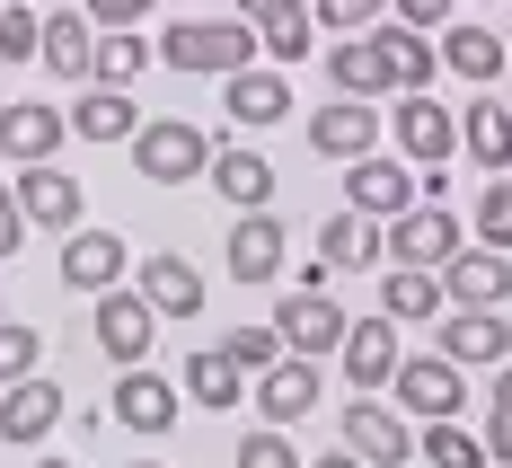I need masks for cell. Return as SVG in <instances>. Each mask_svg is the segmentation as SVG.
Segmentation results:
<instances>
[{
    "mask_svg": "<svg viewBox=\"0 0 512 468\" xmlns=\"http://www.w3.org/2000/svg\"><path fill=\"white\" fill-rule=\"evenodd\" d=\"M159 62L195 71V80H230V71L256 62V27L248 18H168L159 27Z\"/></svg>",
    "mask_w": 512,
    "mask_h": 468,
    "instance_id": "6da1fadb",
    "label": "cell"
},
{
    "mask_svg": "<svg viewBox=\"0 0 512 468\" xmlns=\"http://www.w3.org/2000/svg\"><path fill=\"white\" fill-rule=\"evenodd\" d=\"M124 151H133V177H142V186H195L212 168V133H195L186 115H159V124H142Z\"/></svg>",
    "mask_w": 512,
    "mask_h": 468,
    "instance_id": "7a4b0ae2",
    "label": "cell"
},
{
    "mask_svg": "<svg viewBox=\"0 0 512 468\" xmlns=\"http://www.w3.org/2000/svg\"><path fill=\"white\" fill-rule=\"evenodd\" d=\"M389 142H398V159H407L415 177H442V168L460 159V115L433 98V89H424V98H398L389 106Z\"/></svg>",
    "mask_w": 512,
    "mask_h": 468,
    "instance_id": "3957f363",
    "label": "cell"
},
{
    "mask_svg": "<svg viewBox=\"0 0 512 468\" xmlns=\"http://www.w3.org/2000/svg\"><path fill=\"white\" fill-rule=\"evenodd\" d=\"M89 336H98V354L115 371H142V363H151V345H159V310L133 292V283H115V292L89 301Z\"/></svg>",
    "mask_w": 512,
    "mask_h": 468,
    "instance_id": "277c9868",
    "label": "cell"
},
{
    "mask_svg": "<svg viewBox=\"0 0 512 468\" xmlns=\"http://www.w3.org/2000/svg\"><path fill=\"white\" fill-rule=\"evenodd\" d=\"M468 248V221L451 204H415L389 221V265H415V274H442V265Z\"/></svg>",
    "mask_w": 512,
    "mask_h": 468,
    "instance_id": "5b68a950",
    "label": "cell"
},
{
    "mask_svg": "<svg viewBox=\"0 0 512 468\" xmlns=\"http://www.w3.org/2000/svg\"><path fill=\"white\" fill-rule=\"evenodd\" d=\"M389 389H398V416H424V424L468 416V371L451 363V354H407Z\"/></svg>",
    "mask_w": 512,
    "mask_h": 468,
    "instance_id": "8992f818",
    "label": "cell"
},
{
    "mask_svg": "<svg viewBox=\"0 0 512 468\" xmlns=\"http://www.w3.org/2000/svg\"><path fill=\"white\" fill-rule=\"evenodd\" d=\"M336 451H354L362 468H407L415 460V424L398 407H380V398H354L336 416Z\"/></svg>",
    "mask_w": 512,
    "mask_h": 468,
    "instance_id": "52a82bcc",
    "label": "cell"
},
{
    "mask_svg": "<svg viewBox=\"0 0 512 468\" xmlns=\"http://www.w3.org/2000/svg\"><path fill=\"white\" fill-rule=\"evenodd\" d=\"M124 274H133V248H124L115 230H98V221H89V230H71V239H62V265H53V283H62V292H80V301L115 292Z\"/></svg>",
    "mask_w": 512,
    "mask_h": 468,
    "instance_id": "ba28073f",
    "label": "cell"
},
{
    "mask_svg": "<svg viewBox=\"0 0 512 468\" xmlns=\"http://www.w3.org/2000/svg\"><path fill=\"white\" fill-rule=\"evenodd\" d=\"M265 327L283 336V354H309V363H318V354H345V327H354V318L336 310L327 292H301V283H292V292L274 301V318H265Z\"/></svg>",
    "mask_w": 512,
    "mask_h": 468,
    "instance_id": "9c48e42d",
    "label": "cell"
},
{
    "mask_svg": "<svg viewBox=\"0 0 512 468\" xmlns=\"http://www.w3.org/2000/svg\"><path fill=\"white\" fill-rule=\"evenodd\" d=\"M345 212H362V221H398V212H415V168L398 151H371L345 168Z\"/></svg>",
    "mask_w": 512,
    "mask_h": 468,
    "instance_id": "30bf717a",
    "label": "cell"
},
{
    "mask_svg": "<svg viewBox=\"0 0 512 468\" xmlns=\"http://www.w3.org/2000/svg\"><path fill=\"white\" fill-rule=\"evenodd\" d=\"M177 407H186V389H177V380H159V371H115V398H106V416L124 424V433H177Z\"/></svg>",
    "mask_w": 512,
    "mask_h": 468,
    "instance_id": "8fae6325",
    "label": "cell"
},
{
    "mask_svg": "<svg viewBox=\"0 0 512 468\" xmlns=\"http://www.w3.org/2000/svg\"><path fill=\"white\" fill-rule=\"evenodd\" d=\"M371 62H380V80H389V106H398V98H424V89H433V71H442V45L389 18V27H371Z\"/></svg>",
    "mask_w": 512,
    "mask_h": 468,
    "instance_id": "7c38bea8",
    "label": "cell"
},
{
    "mask_svg": "<svg viewBox=\"0 0 512 468\" xmlns=\"http://www.w3.org/2000/svg\"><path fill=\"white\" fill-rule=\"evenodd\" d=\"M133 292L159 310V327H186V318H204V274H195V257H177V248H159V257L133 265Z\"/></svg>",
    "mask_w": 512,
    "mask_h": 468,
    "instance_id": "4fadbf2b",
    "label": "cell"
},
{
    "mask_svg": "<svg viewBox=\"0 0 512 468\" xmlns=\"http://www.w3.org/2000/svg\"><path fill=\"white\" fill-rule=\"evenodd\" d=\"M62 142H71L62 106H45V98H9L0 106V159H9V168H53Z\"/></svg>",
    "mask_w": 512,
    "mask_h": 468,
    "instance_id": "5bb4252c",
    "label": "cell"
},
{
    "mask_svg": "<svg viewBox=\"0 0 512 468\" xmlns=\"http://www.w3.org/2000/svg\"><path fill=\"white\" fill-rule=\"evenodd\" d=\"M301 133H309L318 159H345V168H354V159H371V142H380L389 124H380V106H362V98H327V106H309Z\"/></svg>",
    "mask_w": 512,
    "mask_h": 468,
    "instance_id": "9a60e30c",
    "label": "cell"
},
{
    "mask_svg": "<svg viewBox=\"0 0 512 468\" xmlns=\"http://www.w3.org/2000/svg\"><path fill=\"white\" fill-rule=\"evenodd\" d=\"M221 248H230V283H274L283 257H292V230H283L274 212H230Z\"/></svg>",
    "mask_w": 512,
    "mask_h": 468,
    "instance_id": "2e32d148",
    "label": "cell"
},
{
    "mask_svg": "<svg viewBox=\"0 0 512 468\" xmlns=\"http://www.w3.org/2000/svg\"><path fill=\"white\" fill-rule=\"evenodd\" d=\"M62 407H71V398H62V380H45V371L18 380V389H0V442H9V451H45Z\"/></svg>",
    "mask_w": 512,
    "mask_h": 468,
    "instance_id": "e0dca14e",
    "label": "cell"
},
{
    "mask_svg": "<svg viewBox=\"0 0 512 468\" xmlns=\"http://www.w3.org/2000/svg\"><path fill=\"white\" fill-rule=\"evenodd\" d=\"M221 115H230L239 133H274V124L292 115V80H283L274 62H248V71L221 80Z\"/></svg>",
    "mask_w": 512,
    "mask_h": 468,
    "instance_id": "ac0fdd59",
    "label": "cell"
},
{
    "mask_svg": "<svg viewBox=\"0 0 512 468\" xmlns=\"http://www.w3.org/2000/svg\"><path fill=\"white\" fill-rule=\"evenodd\" d=\"M80 204H89V186L53 159V168H18V212H27V230H80Z\"/></svg>",
    "mask_w": 512,
    "mask_h": 468,
    "instance_id": "d6986e66",
    "label": "cell"
},
{
    "mask_svg": "<svg viewBox=\"0 0 512 468\" xmlns=\"http://www.w3.org/2000/svg\"><path fill=\"white\" fill-rule=\"evenodd\" d=\"M336 363H345V380H354L362 398H380V389L398 380V363H407V345H398V318H354Z\"/></svg>",
    "mask_w": 512,
    "mask_h": 468,
    "instance_id": "ffe728a7",
    "label": "cell"
},
{
    "mask_svg": "<svg viewBox=\"0 0 512 468\" xmlns=\"http://www.w3.org/2000/svg\"><path fill=\"white\" fill-rule=\"evenodd\" d=\"M512 301V257L495 248H460L442 265V310H504Z\"/></svg>",
    "mask_w": 512,
    "mask_h": 468,
    "instance_id": "44dd1931",
    "label": "cell"
},
{
    "mask_svg": "<svg viewBox=\"0 0 512 468\" xmlns=\"http://www.w3.org/2000/svg\"><path fill=\"white\" fill-rule=\"evenodd\" d=\"M433 354H451L460 371L512 363V318L504 310H442V345H433Z\"/></svg>",
    "mask_w": 512,
    "mask_h": 468,
    "instance_id": "7402d4cb",
    "label": "cell"
},
{
    "mask_svg": "<svg viewBox=\"0 0 512 468\" xmlns=\"http://www.w3.org/2000/svg\"><path fill=\"white\" fill-rule=\"evenodd\" d=\"M204 186H212L230 212H265V204H274V159L248 151V142H230V151H212Z\"/></svg>",
    "mask_w": 512,
    "mask_h": 468,
    "instance_id": "603a6c76",
    "label": "cell"
},
{
    "mask_svg": "<svg viewBox=\"0 0 512 468\" xmlns=\"http://www.w3.org/2000/svg\"><path fill=\"white\" fill-rule=\"evenodd\" d=\"M380 257H389V221H362V212H327L318 221V265L327 274H362Z\"/></svg>",
    "mask_w": 512,
    "mask_h": 468,
    "instance_id": "cb8c5ba5",
    "label": "cell"
},
{
    "mask_svg": "<svg viewBox=\"0 0 512 468\" xmlns=\"http://www.w3.org/2000/svg\"><path fill=\"white\" fill-rule=\"evenodd\" d=\"M248 407H256L265 424H292V416H309V407H318V363H309V354H283L274 371H256Z\"/></svg>",
    "mask_w": 512,
    "mask_h": 468,
    "instance_id": "d4e9b609",
    "label": "cell"
},
{
    "mask_svg": "<svg viewBox=\"0 0 512 468\" xmlns=\"http://www.w3.org/2000/svg\"><path fill=\"white\" fill-rule=\"evenodd\" d=\"M442 71H460L468 89H495V80L512 71V45L495 36V27H468V18H451V27H442Z\"/></svg>",
    "mask_w": 512,
    "mask_h": 468,
    "instance_id": "484cf974",
    "label": "cell"
},
{
    "mask_svg": "<svg viewBox=\"0 0 512 468\" xmlns=\"http://www.w3.org/2000/svg\"><path fill=\"white\" fill-rule=\"evenodd\" d=\"M36 62H45L53 80H80V89H89L98 27H89V9H80V0H71V9H45V53H36Z\"/></svg>",
    "mask_w": 512,
    "mask_h": 468,
    "instance_id": "4316f807",
    "label": "cell"
},
{
    "mask_svg": "<svg viewBox=\"0 0 512 468\" xmlns=\"http://www.w3.org/2000/svg\"><path fill=\"white\" fill-rule=\"evenodd\" d=\"M62 124H71V142H133L142 106H133V89H80L62 106Z\"/></svg>",
    "mask_w": 512,
    "mask_h": 468,
    "instance_id": "83f0119b",
    "label": "cell"
},
{
    "mask_svg": "<svg viewBox=\"0 0 512 468\" xmlns=\"http://www.w3.org/2000/svg\"><path fill=\"white\" fill-rule=\"evenodd\" d=\"M177 389H186V398H195V407H204V416H230V407H248V371L230 363V354H221V345H195V354H186V380H177Z\"/></svg>",
    "mask_w": 512,
    "mask_h": 468,
    "instance_id": "f1b7e54d",
    "label": "cell"
},
{
    "mask_svg": "<svg viewBox=\"0 0 512 468\" xmlns=\"http://www.w3.org/2000/svg\"><path fill=\"white\" fill-rule=\"evenodd\" d=\"M460 151L486 159L495 177H512V106L495 98V89H477V98L460 106Z\"/></svg>",
    "mask_w": 512,
    "mask_h": 468,
    "instance_id": "f546056e",
    "label": "cell"
},
{
    "mask_svg": "<svg viewBox=\"0 0 512 468\" xmlns=\"http://www.w3.org/2000/svg\"><path fill=\"white\" fill-rule=\"evenodd\" d=\"M309 53H318V9H301V0L256 27V62H274V71H283V62H309Z\"/></svg>",
    "mask_w": 512,
    "mask_h": 468,
    "instance_id": "4dcf8cb0",
    "label": "cell"
},
{
    "mask_svg": "<svg viewBox=\"0 0 512 468\" xmlns=\"http://www.w3.org/2000/svg\"><path fill=\"white\" fill-rule=\"evenodd\" d=\"M380 318H398V327H415V318H442V274L389 265V274H380Z\"/></svg>",
    "mask_w": 512,
    "mask_h": 468,
    "instance_id": "1f68e13d",
    "label": "cell"
},
{
    "mask_svg": "<svg viewBox=\"0 0 512 468\" xmlns=\"http://www.w3.org/2000/svg\"><path fill=\"white\" fill-rule=\"evenodd\" d=\"M159 62L151 36H98V62H89V89H133L142 71Z\"/></svg>",
    "mask_w": 512,
    "mask_h": 468,
    "instance_id": "d6a6232c",
    "label": "cell"
},
{
    "mask_svg": "<svg viewBox=\"0 0 512 468\" xmlns=\"http://www.w3.org/2000/svg\"><path fill=\"white\" fill-rule=\"evenodd\" d=\"M327 80H336V98H389V80H380V62H371V36H345V45L327 53Z\"/></svg>",
    "mask_w": 512,
    "mask_h": 468,
    "instance_id": "836d02e7",
    "label": "cell"
},
{
    "mask_svg": "<svg viewBox=\"0 0 512 468\" xmlns=\"http://www.w3.org/2000/svg\"><path fill=\"white\" fill-rule=\"evenodd\" d=\"M415 460L424 468H486V442L451 416V424H424V433H415Z\"/></svg>",
    "mask_w": 512,
    "mask_h": 468,
    "instance_id": "e575fe53",
    "label": "cell"
},
{
    "mask_svg": "<svg viewBox=\"0 0 512 468\" xmlns=\"http://www.w3.org/2000/svg\"><path fill=\"white\" fill-rule=\"evenodd\" d=\"M468 230H477V248H495V257H512V177H495V186L477 195V212H468Z\"/></svg>",
    "mask_w": 512,
    "mask_h": 468,
    "instance_id": "d590c367",
    "label": "cell"
},
{
    "mask_svg": "<svg viewBox=\"0 0 512 468\" xmlns=\"http://www.w3.org/2000/svg\"><path fill=\"white\" fill-rule=\"evenodd\" d=\"M36 363H45V336H36L27 318H0V389L36 380Z\"/></svg>",
    "mask_w": 512,
    "mask_h": 468,
    "instance_id": "8d00e7d4",
    "label": "cell"
},
{
    "mask_svg": "<svg viewBox=\"0 0 512 468\" xmlns=\"http://www.w3.org/2000/svg\"><path fill=\"white\" fill-rule=\"evenodd\" d=\"M230 468H309V460L292 451V442H283V424H256V433H239Z\"/></svg>",
    "mask_w": 512,
    "mask_h": 468,
    "instance_id": "74e56055",
    "label": "cell"
},
{
    "mask_svg": "<svg viewBox=\"0 0 512 468\" xmlns=\"http://www.w3.org/2000/svg\"><path fill=\"white\" fill-rule=\"evenodd\" d=\"M221 354H230V363L256 380V371H274V363H283V336H274V327H230V336H221Z\"/></svg>",
    "mask_w": 512,
    "mask_h": 468,
    "instance_id": "f35d334b",
    "label": "cell"
},
{
    "mask_svg": "<svg viewBox=\"0 0 512 468\" xmlns=\"http://www.w3.org/2000/svg\"><path fill=\"white\" fill-rule=\"evenodd\" d=\"M45 53V18L36 9H0V62H36Z\"/></svg>",
    "mask_w": 512,
    "mask_h": 468,
    "instance_id": "ab89813d",
    "label": "cell"
},
{
    "mask_svg": "<svg viewBox=\"0 0 512 468\" xmlns=\"http://www.w3.org/2000/svg\"><path fill=\"white\" fill-rule=\"evenodd\" d=\"M318 27H345V36H371V27H389V0H318Z\"/></svg>",
    "mask_w": 512,
    "mask_h": 468,
    "instance_id": "60d3db41",
    "label": "cell"
},
{
    "mask_svg": "<svg viewBox=\"0 0 512 468\" xmlns=\"http://www.w3.org/2000/svg\"><path fill=\"white\" fill-rule=\"evenodd\" d=\"M80 9H89L98 36H142V18H151L159 0H80Z\"/></svg>",
    "mask_w": 512,
    "mask_h": 468,
    "instance_id": "b9f144b4",
    "label": "cell"
},
{
    "mask_svg": "<svg viewBox=\"0 0 512 468\" xmlns=\"http://www.w3.org/2000/svg\"><path fill=\"white\" fill-rule=\"evenodd\" d=\"M451 9H460V0H389V18H398V27H415V36L451 27Z\"/></svg>",
    "mask_w": 512,
    "mask_h": 468,
    "instance_id": "7bdbcfd3",
    "label": "cell"
},
{
    "mask_svg": "<svg viewBox=\"0 0 512 468\" xmlns=\"http://www.w3.org/2000/svg\"><path fill=\"white\" fill-rule=\"evenodd\" d=\"M27 248V212H18V177H0V257Z\"/></svg>",
    "mask_w": 512,
    "mask_h": 468,
    "instance_id": "ee69618b",
    "label": "cell"
},
{
    "mask_svg": "<svg viewBox=\"0 0 512 468\" xmlns=\"http://www.w3.org/2000/svg\"><path fill=\"white\" fill-rule=\"evenodd\" d=\"M486 416H495V424H512V363L495 371V398H486Z\"/></svg>",
    "mask_w": 512,
    "mask_h": 468,
    "instance_id": "f6af8a7d",
    "label": "cell"
},
{
    "mask_svg": "<svg viewBox=\"0 0 512 468\" xmlns=\"http://www.w3.org/2000/svg\"><path fill=\"white\" fill-rule=\"evenodd\" d=\"M274 9H292V0H230V18H248V27H265Z\"/></svg>",
    "mask_w": 512,
    "mask_h": 468,
    "instance_id": "bcb514c9",
    "label": "cell"
},
{
    "mask_svg": "<svg viewBox=\"0 0 512 468\" xmlns=\"http://www.w3.org/2000/svg\"><path fill=\"white\" fill-rule=\"evenodd\" d=\"M309 468H362V460H354V451H318Z\"/></svg>",
    "mask_w": 512,
    "mask_h": 468,
    "instance_id": "7dc6e473",
    "label": "cell"
},
{
    "mask_svg": "<svg viewBox=\"0 0 512 468\" xmlns=\"http://www.w3.org/2000/svg\"><path fill=\"white\" fill-rule=\"evenodd\" d=\"M124 468H168V460H124Z\"/></svg>",
    "mask_w": 512,
    "mask_h": 468,
    "instance_id": "c3c4849f",
    "label": "cell"
},
{
    "mask_svg": "<svg viewBox=\"0 0 512 468\" xmlns=\"http://www.w3.org/2000/svg\"><path fill=\"white\" fill-rule=\"evenodd\" d=\"M36 468H71V460H36Z\"/></svg>",
    "mask_w": 512,
    "mask_h": 468,
    "instance_id": "681fc988",
    "label": "cell"
},
{
    "mask_svg": "<svg viewBox=\"0 0 512 468\" xmlns=\"http://www.w3.org/2000/svg\"><path fill=\"white\" fill-rule=\"evenodd\" d=\"M0 9H27V0H0Z\"/></svg>",
    "mask_w": 512,
    "mask_h": 468,
    "instance_id": "f907efd6",
    "label": "cell"
},
{
    "mask_svg": "<svg viewBox=\"0 0 512 468\" xmlns=\"http://www.w3.org/2000/svg\"><path fill=\"white\" fill-rule=\"evenodd\" d=\"M504 45H512V36H504Z\"/></svg>",
    "mask_w": 512,
    "mask_h": 468,
    "instance_id": "816d5d0a",
    "label": "cell"
}]
</instances>
